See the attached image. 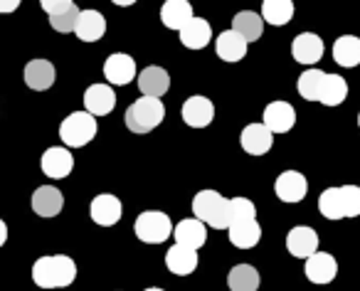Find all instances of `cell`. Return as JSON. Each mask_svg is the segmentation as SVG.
<instances>
[{"label": "cell", "instance_id": "7", "mask_svg": "<svg viewBox=\"0 0 360 291\" xmlns=\"http://www.w3.org/2000/svg\"><path fill=\"white\" fill-rule=\"evenodd\" d=\"M304 274L311 284L326 286L338 274V261H335V257L328 254V252H316V254H311L309 259H306Z\"/></svg>", "mask_w": 360, "mask_h": 291}, {"label": "cell", "instance_id": "32", "mask_svg": "<svg viewBox=\"0 0 360 291\" xmlns=\"http://www.w3.org/2000/svg\"><path fill=\"white\" fill-rule=\"evenodd\" d=\"M323 79H326V72L316 70V67H309L304 75L299 77L296 82V89H299L301 99L306 101H319V94H321V86H323Z\"/></svg>", "mask_w": 360, "mask_h": 291}, {"label": "cell", "instance_id": "5", "mask_svg": "<svg viewBox=\"0 0 360 291\" xmlns=\"http://www.w3.org/2000/svg\"><path fill=\"white\" fill-rule=\"evenodd\" d=\"M173 222L165 212H158V210H146L136 217L134 222V232L141 242L146 245H160L165 242L170 235H173Z\"/></svg>", "mask_w": 360, "mask_h": 291}, {"label": "cell", "instance_id": "33", "mask_svg": "<svg viewBox=\"0 0 360 291\" xmlns=\"http://www.w3.org/2000/svg\"><path fill=\"white\" fill-rule=\"evenodd\" d=\"M319 210L326 220H343V198H340V188H326L319 198Z\"/></svg>", "mask_w": 360, "mask_h": 291}, {"label": "cell", "instance_id": "18", "mask_svg": "<svg viewBox=\"0 0 360 291\" xmlns=\"http://www.w3.org/2000/svg\"><path fill=\"white\" fill-rule=\"evenodd\" d=\"M173 237H175V245L198 252L207 242V227L200 220H195V217H188V220H180L173 227Z\"/></svg>", "mask_w": 360, "mask_h": 291}, {"label": "cell", "instance_id": "4", "mask_svg": "<svg viewBox=\"0 0 360 291\" xmlns=\"http://www.w3.org/2000/svg\"><path fill=\"white\" fill-rule=\"evenodd\" d=\"M96 136V119L86 111H72L65 121L60 124V138L65 148H82V146L91 143Z\"/></svg>", "mask_w": 360, "mask_h": 291}, {"label": "cell", "instance_id": "27", "mask_svg": "<svg viewBox=\"0 0 360 291\" xmlns=\"http://www.w3.org/2000/svg\"><path fill=\"white\" fill-rule=\"evenodd\" d=\"M333 60L338 67H353L360 65V37L355 35H340L333 42Z\"/></svg>", "mask_w": 360, "mask_h": 291}, {"label": "cell", "instance_id": "16", "mask_svg": "<svg viewBox=\"0 0 360 291\" xmlns=\"http://www.w3.org/2000/svg\"><path fill=\"white\" fill-rule=\"evenodd\" d=\"M286 250H289L291 257H296V259H309L311 254H316L319 252V235H316V230H311V227H294V230H289V235H286Z\"/></svg>", "mask_w": 360, "mask_h": 291}, {"label": "cell", "instance_id": "34", "mask_svg": "<svg viewBox=\"0 0 360 291\" xmlns=\"http://www.w3.org/2000/svg\"><path fill=\"white\" fill-rule=\"evenodd\" d=\"M257 220V207L250 198H230V227Z\"/></svg>", "mask_w": 360, "mask_h": 291}, {"label": "cell", "instance_id": "26", "mask_svg": "<svg viewBox=\"0 0 360 291\" xmlns=\"http://www.w3.org/2000/svg\"><path fill=\"white\" fill-rule=\"evenodd\" d=\"M232 30H235L237 35L250 45V42H257L262 35H264V20H262L259 13L242 11L232 18Z\"/></svg>", "mask_w": 360, "mask_h": 291}, {"label": "cell", "instance_id": "13", "mask_svg": "<svg viewBox=\"0 0 360 291\" xmlns=\"http://www.w3.org/2000/svg\"><path fill=\"white\" fill-rule=\"evenodd\" d=\"M240 143L250 156H264L274 146V134L264 124H247L240 136Z\"/></svg>", "mask_w": 360, "mask_h": 291}, {"label": "cell", "instance_id": "17", "mask_svg": "<svg viewBox=\"0 0 360 291\" xmlns=\"http://www.w3.org/2000/svg\"><path fill=\"white\" fill-rule=\"evenodd\" d=\"M116 106V91L109 84H91L84 91V111L96 116H109Z\"/></svg>", "mask_w": 360, "mask_h": 291}, {"label": "cell", "instance_id": "41", "mask_svg": "<svg viewBox=\"0 0 360 291\" xmlns=\"http://www.w3.org/2000/svg\"><path fill=\"white\" fill-rule=\"evenodd\" d=\"M358 126H360V114H358Z\"/></svg>", "mask_w": 360, "mask_h": 291}, {"label": "cell", "instance_id": "23", "mask_svg": "<svg viewBox=\"0 0 360 291\" xmlns=\"http://www.w3.org/2000/svg\"><path fill=\"white\" fill-rule=\"evenodd\" d=\"M165 266H168L170 274L175 276H188L198 269V252L188 250V247L173 245L165 252Z\"/></svg>", "mask_w": 360, "mask_h": 291}, {"label": "cell", "instance_id": "9", "mask_svg": "<svg viewBox=\"0 0 360 291\" xmlns=\"http://www.w3.org/2000/svg\"><path fill=\"white\" fill-rule=\"evenodd\" d=\"M104 77L109 84L114 86H124L129 82H134L136 77V62L131 55H124V52H114V55L106 57L104 62Z\"/></svg>", "mask_w": 360, "mask_h": 291}, {"label": "cell", "instance_id": "3", "mask_svg": "<svg viewBox=\"0 0 360 291\" xmlns=\"http://www.w3.org/2000/svg\"><path fill=\"white\" fill-rule=\"evenodd\" d=\"M165 119V106L160 99H150V96H141L126 109V129L131 134H150L155 126H160Z\"/></svg>", "mask_w": 360, "mask_h": 291}, {"label": "cell", "instance_id": "1", "mask_svg": "<svg viewBox=\"0 0 360 291\" xmlns=\"http://www.w3.org/2000/svg\"><path fill=\"white\" fill-rule=\"evenodd\" d=\"M77 279V264L67 254H47L32 264V281L40 289H65Z\"/></svg>", "mask_w": 360, "mask_h": 291}, {"label": "cell", "instance_id": "2", "mask_svg": "<svg viewBox=\"0 0 360 291\" xmlns=\"http://www.w3.org/2000/svg\"><path fill=\"white\" fill-rule=\"evenodd\" d=\"M195 220L215 230H230V198L220 195L217 190H200L193 198Z\"/></svg>", "mask_w": 360, "mask_h": 291}, {"label": "cell", "instance_id": "19", "mask_svg": "<svg viewBox=\"0 0 360 291\" xmlns=\"http://www.w3.org/2000/svg\"><path fill=\"white\" fill-rule=\"evenodd\" d=\"M65 207V198L55 186H42L32 193V210L40 217H57Z\"/></svg>", "mask_w": 360, "mask_h": 291}, {"label": "cell", "instance_id": "22", "mask_svg": "<svg viewBox=\"0 0 360 291\" xmlns=\"http://www.w3.org/2000/svg\"><path fill=\"white\" fill-rule=\"evenodd\" d=\"M22 77L32 91H47L55 84V65L50 60H30Z\"/></svg>", "mask_w": 360, "mask_h": 291}, {"label": "cell", "instance_id": "15", "mask_svg": "<svg viewBox=\"0 0 360 291\" xmlns=\"http://www.w3.org/2000/svg\"><path fill=\"white\" fill-rule=\"evenodd\" d=\"M262 124L271 131V134H289L296 124V111L289 101H271L264 109V121Z\"/></svg>", "mask_w": 360, "mask_h": 291}, {"label": "cell", "instance_id": "11", "mask_svg": "<svg viewBox=\"0 0 360 291\" xmlns=\"http://www.w3.org/2000/svg\"><path fill=\"white\" fill-rule=\"evenodd\" d=\"M291 57H294L299 65H319L321 57H323V40L314 32H301L291 42Z\"/></svg>", "mask_w": 360, "mask_h": 291}, {"label": "cell", "instance_id": "29", "mask_svg": "<svg viewBox=\"0 0 360 291\" xmlns=\"http://www.w3.org/2000/svg\"><path fill=\"white\" fill-rule=\"evenodd\" d=\"M227 235H230V242L237 250H252V247L259 245V240H262V225L257 220L240 222V225H232L230 230H227Z\"/></svg>", "mask_w": 360, "mask_h": 291}, {"label": "cell", "instance_id": "31", "mask_svg": "<svg viewBox=\"0 0 360 291\" xmlns=\"http://www.w3.org/2000/svg\"><path fill=\"white\" fill-rule=\"evenodd\" d=\"M294 18V3L291 0H264L262 3V20L269 25H286Z\"/></svg>", "mask_w": 360, "mask_h": 291}, {"label": "cell", "instance_id": "10", "mask_svg": "<svg viewBox=\"0 0 360 291\" xmlns=\"http://www.w3.org/2000/svg\"><path fill=\"white\" fill-rule=\"evenodd\" d=\"M274 193L281 202H301L309 193V181L299 171H284L276 178Z\"/></svg>", "mask_w": 360, "mask_h": 291}, {"label": "cell", "instance_id": "14", "mask_svg": "<svg viewBox=\"0 0 360 291\" xmlns=\"http://www.w3.org/2000/svg\"><path fill=\"white\" fill-rule=\"evenodd\" d=\"M136 84L141 89V96H150V99H160L165 91L170 89V75L158 65H150L146 70H141V75L136 77Z\"/></svg>", "mask_w": 360, "mask_h": 291}, {"label": "cell", "instance_id": "25", "mask_svg": "<svg viewBox=\"0 0 360 291\" xmlns=\"http://www.w3.org/2000/svg\"><path fill=\"white\" fill-rule=\"evenodd\" d=\"M215 52L222 62H240L247 57V42L235 30H225L217 35Z\"/></svg>", "mask_w": 360, "mask_h": 291}, {"label": "cell", "instance_id": "20", "mask_svg": "<svg viewBox=\"0 0 360 291\" xmlns=\"http://www.w3.org/2000/svg\"><path fill=\"white\" fill-rule=\"evenodd\" d=\"M104 32H106V18L101 15L99 11H79V18H77V25H75V35L79 37L82 42L101 40Z\"/></svg>", "mask_w": 360, "mask_h": 291}, {"label": "cell", "instance_id": "6", "mask_svg": "<svg viewBox=\"0 0 360 291\" xmlns=\"http://www.w3.org/2000/svg\"><path fill=\"white\" fill-rule=\"evenodd\" d=\"M40 168L47 178L62 181V178H67L75 171V156H72V151L65 148V146H52V148H47V151L42 153Z\"/></svg>", "mask_w": 360, "mask_h": 291}, {"label": "cell", "instance_id": "30", "mask_svg": "<svg viewBox=\"0 0 360 291\" xmlns=\"http://www.w3.org/2000/svg\"><path fill=\"white\" fill-rule=\"evenodd\" d=\"M348 99V82L340 75H326L323 86H321L319 101L323 106H340Z\"/></svg>", "mask_w": 360, "mask_h": 291}, {"label": "cell", "instance_id": "40", "mask_svg": "<svg viewBox=\"0 0 360 291\" xmlns=\"http://www.w3.org/2000/svg\"><path fill=\"white\" fill-rule=\"evenodd\" d=\"M143 291H165V289H155V286H150V289H143Z\"/></svg>", "mask_w": 360, "mask_h": 291}, {"label": "cell", "instance_id": "39", "mask_svg": "<svg viewBox=\"0 0 360 291\" xmlns=\"http://www.w3.org/2000/svg\"><path fill=\"white\" fill-rule=\"evenodd\" d=\"M6 242H8V225L3 220H0V247L6 245Z\"/></svg>", "mask_w": 360, "mask_h": 291}, {"label": "cell", "instance_id": "37", "mask_svg": "<svg viewBox=\"0 0 360 291\" xmlns=\"http://www.w3.org/2000/svg\"><path fill=\"white\" fill-rule=\"evenodd\" d=\"M75 6L72 0H42L40 3V8L47 13V15H60V13H65V11H70V8Z\"/></svg>", "mask_w": 360, "mask_h": 291}, {"label": "cell", "instance_id": "8", "mask_svg": "<svg viewBox=\"0 0 360 291\" xmlns=\"http://www.w3.org/2000/svg\"><path fill=\"white\" fill-rule=\"evenodd\" d=\"M121 215H124V205H121L119 198L111 195V193L96 195L89 205V217L99 227H114L116 222L121 220Z\"/></svg>", "mask_w": 360, "mask_h": 291}, {"label": "cell", "instance_id": "38", "mask_svg": "<svg viewBox=\"0 0 360 291\" xmlns=\"http://www.w3.org/2000/svg\"><path fill=\"white\" fill-rule=\"evenodd\" d=\"M20 8V0H0V13H15Z\"/></svg>", "mask_w": 360, "mask_h": 291}, {"label": "cell", "instance_id": "24", "mask_svg": "<svg viewBox=\"0 0 360 291\" xmlns=\"http://www.w3.org/2000/svg\"><path fill=\"white\" fill-rule=\"evenodd\" d=\"M212 40V27L205 18H193L183 30H180V42L188 47V50H202Z\"/></svg>", "mask_w": 360, "mask_h": 291}, {"label": "cell", "instance_id": "28", "mask_svg": "<svg viewBox=\"0 0 360 291\" xmlns=\"http://www.w3.org/2000/svg\"><path fill=\"white\" fill-rule=\"evenodd\" d=\"M259 284H262V276L252 264H237V266H232L230 274H227V286H230V291H257Z\"/></svg>", "mask_w": 360, "mask_h": 291}, {"label": "cell", "instance_id": "12", "mask_svg": "<svg viewBox=\"0 0 360 291\" xmlns=\"http://www.w3.org/2000/svg\"><path fill=\"white\" fill-rule=\"evenodd\" d=\"M215 119V106L207 96H191L183 104V121H186L191 129H207Z\"/></svg>", "mask_w": 360, "mask_h": 291}, {"label": "cell", "instance_id": "36", "mask_svg": "<svg viewBox=\"0 0 360 291\" xmlns=\"http://www.w3.org/2000/svg\"><path fill=\"white\" fill-rule=\"evenodd\" d=\"M340 198H343L345 217L360 215V188L358 186H340Z\"/></svg>", "mask_w": 360, "mask_h": 291}, {"label": "cell", "instance_id": "21", "mask_svg": "<svg viewBox=\"0 0 360 291\" xmlns=\"http://www.w3.org/2000/svg\"><path fill=\"white\" fill-rule=\"evenodd\" d=\"M193 6L188 0H165L160 8V22L170 30H183L193 20Z\"/></svg>", "mask_w": 360, "mask_h": 291}, {"label": "cell", "instance_id": "35", "mask_svg": "<svg viewBox=\"0 0 360 291\" xmlns=\"http://www.w3.org/2000/svg\"><path fill=\"white\" fill-rule=\"evenodd\" d=\"M77 18H79V8L72 6L70 11L60 13V15H52L50 18V25H52V30H55V32H62V35H67V32H75Z\"/></svg>", "mask_w": 360, "mask_h": 291}]
</instances>
